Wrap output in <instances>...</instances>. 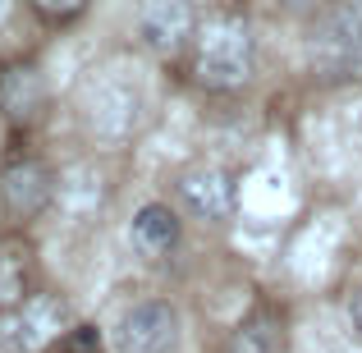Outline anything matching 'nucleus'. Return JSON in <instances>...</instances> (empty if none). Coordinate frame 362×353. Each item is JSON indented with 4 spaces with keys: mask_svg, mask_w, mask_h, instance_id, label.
I'll return each instance as SVG.
<instances>
[{
    "mask_svg": "<svg viewBox=\"0 0 362 353\" xmlns=\"http://www.w3.org/2000/svg\"><path fill=\"white\" fill-rule=\"evenodd\" d=\"M14 294H18V271L5 262V257H0V303H9Z\"/></svg>",
    "mask_w": 362,
    "mask_h": 353,
    "instance_id": "obj_13",
    "label": "nucleus"
},
{
    "mask_svg": "<svg viewBox=\"0 0 362 353\" xmlns=\"http://www.w3.org/2000/svg\"><path fill=\"white\" fill-rule=\"evenodd\" d=\"M179 243V212L165 202H142L129 221V248L138 257H165Z\"/></svg>",
    "mask_w": 362,
    "mask_h": 353,
    "instance_id": "obj_8",
    "label": "nucleus"
},
{
    "mask_svg": "<svg viewBox=\"0 0 362 353\" xmlns=\"http://www.w3.org/2000/svg\"><path fill=\"white\" fill-rule=\"evenodd\" d=\"M179 330H184L179 312L165 299H142L119 312L110 345H115V353H170L179 345Z\"/></svg>",
    "mask_w": 362,
    "mask_h": 353,
    "instance_id": "obj_4",
    "label": "nucleus"
},
{
    "mask_svg": "<svg viewBox=\"0 0 362 353\" xmlns=\"http://www.w3.org/2000/svg\"><path fill=\"white\" fill-rule=\"evenodd\" d=\"M9 14V0H0V18H5Z\"/></svg>",
    "mask_w": 362,
    "mask_h": 353,
    "instance_id": "obj_15",
    "label": "nucleus"
},
{
    "mask_svg": "<svg viewBox=\"0 0 362 353\" xmlns=\"http://www.w3.org/2000/svg\"><path fill=\"white\" fill-rule=\"evenodd\" d=\"M60 330H69V308L55 294H37L0 317V353H42Z\"/></svg>",
    "mask_w": 362,
    "mask_h": 353,
    "instance_id": "obj_3",
    "label": "nucleus"
},
{
    "mask_svg": "<svg viewBox=\"0 0 362 353\" xmlns=\"http://www.w3.org/2000/svg\"><path fill=\"white\" fill-rule=\"evenodd\" d=\"M138 37L156 55L179 51L197 37V5L193 0H147L138 9Z\"/></svg>",
    "mask_w": 362,
    "mask_h": 353,
    "instance_id": "obj_5",
    "label": "nucleus"
},
{
    "mask_svg": "<svg viewBox=\"0 0 362 353\" xmlns=\"http://www.w3.org/2000/svg\"><path fill=\"white\" fill-rule=\"evenodd\" d=\"M230 353H280V330L271 317H247L230 335Z\"/></svg>",
    "mask_w": 362,
    "mask_h": 353,
    "instance_id": "obj_11",
    "label": "nucleus"
},
{
    "mask_svg": "<svg viewBox=\"0 0 362 353\" xmlns=\"http://www.w3.org/2000/svg\"><path fill=\"white\" fill-rule=\"evenodd\" d=\"M252 64H257L252 33L239 18H216L197 33V51H193L197 83H206L216 92H234L252 79Z\"/></svg>",
    "mask_w": 362,
    "mask_h": 353,
    "instance_id": "obj_1",
    "label": "nucleus"
},
{
    "mask_svg": "<svg viewBox=\"0 0 362 353\" xmlns=\"http://www.w3.org/2000/svg\"><path fill=\"white\" fill-rule=\"evenodd\" d=\"M133 110H138V101L129 97L124 88H101L97 97H92V129L101 133V138H124V133L133 129Z\"/></svg>",
    "mask_w": 362,
    "mask_h": 353,
    "instance_id": "obj_9",
    "label": "nucleus"
},
{
    "mask_svg": "<svg viewBox=\"0 0 362 353\" xmlns=\"http://www.w3.org/2000/svg\"><path fill=\"white\" fill-rule=\"evenodd\" d=\"M0 101H5V110L14 120H23V115H33L37 110V101H42V79H37L33 69H5V79H0Z\"/></svg>",
    "mask_w": 362,
    "mask_h": 353,
    "instance_id": "obj_10",
    "label": "nucleus"
},
{
    "mask_svg": "<svg viewBox=\"0 0 362 353\" xmlns=\"http://www.w3.org/2000/svg\"><path fill=\"white\" fill-rule=\"evenodd\" d=\"M33 5H37V14H46V18H74V14H83L88 0H33Z\"/></svg>",
    "mask_w": 362,
    "mask_h": 353,
    "instance_id": "obj_12",
    "label": "nucleus"
},
{
    "mask_svg": "<svg viewBox=\"0 0 362 353\" xmlns=\"http://www.w3.org/2000/svg\"><path fill=\"white\" fill-rule=\"evenodd\" d=\"M55 175L42 161H14V166L0 175V202L14 216H37L55 202Z\"/></svg>",
    "mask_w": 362,
    "mask_h": 353,
    "instance_id": "obj_7",
    "label": "nucleus"
},
{
    "mask_svg": "<svg viewBox=\"0 0 362 353\" xmlns=\"http://www.w3.org/2000/svg\"><path fill=\"white\" fill-rule=\"evenodd\" d=\"M312 64L317 74L339 83L362 79V0H339L321 18L317 37H312Z\"/></svg>",
    "mask_w": 362,
    "mask_h": 353,
    "instance_id": "obj_2",
    "label": "nucleus"
},
{
    "mask_svg": "<svg viewBox=\"0 0 362 353\" xmlns=\"http://www.w3.org/2000/svg\"><path fill=\"white\" fill-rule=\"evenodd\" d=\"M179 197H184L188 216H197V221H225L239 207V184L221 166H197L179 179Z\"/></svg>",
    "mask_w": 362,
    "mask_h": 353,
    "instance_id": "obj_6",
    "label": "nucleus"
},
{
    "mask_svg": "<svg viewBox=\"0 0 362 353\" xmlns=\"http://www.w3.org/2000/svg\"><path fill=\"white\" fill-rule=\"evenodd\" d=\"M349 326L358 330V340H362V289L354 294V299H349Z\"/></svg>",
    "mask_w": 362,
    "mask_h": 353,
    "instance_id": "obj_14",
    "label": "nucleus"
}]
</instances>
